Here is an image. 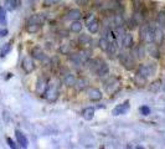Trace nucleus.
Returning a JSON list of instances; mask_svg holds the SVG:
<instances>
[{
    "instance_id": "obj_1",
    "label": "nucleus",
    "mask_w": 165,
    "mask_h": 149,
    "mask_svg": "<svg viewBox=\"0 0 165 149\" xmlns=\"http://www.w3.org/2000/svg\"><path fill=\"white\" fill-rule=\"evenodd\" d=\"M59 89H60V81L52 78L51 81L47 82V88L45 91V98L48 102H55L57 97H59Z\"/></svg>"
},
{
    "instance_id": "obj_2",
    "label": "nucleus",
    "mask_w": 165,
    "mask_h": 149,
    "mask_svg": "<svg viewBox=\"0 0 165 149\" xmlns=\"http://www.w3.org/2000/svg\"><path fill=\"white\" fill-rule=\"evenodd\" d=\"M154 29L155 28L150 26V25L143 24L142 26H140V32H139L142 41H144L146 44H152L154 40Z\"/></svg>"
},
{
    "instance_id": "obj_3",
    "label": "nucleus",
    "mask_w": 165,
    "mask_h": 149,
    "mask_svg": "<svg viewBox=\"0 0 165 149\" xmlns=\"http://www.w3.org/2000/svg\"><path fill=\"white\" fill-rule=\"evenodd\" d=\"M119 61L123 66H124V69H127V70H132V69L135 67V60L133 59V56L124 52V51H122L119 54Z\"/></svg>"
},
{
    "instance_id": "obj_4",
    "label": "nucleus",
    "mask_w": 165,
    "mask_h": 149,
    "mask_svg": "<svg viewBox=\"0 0 165 149\" xmlns=\"http://www.w3.org/2000/svg\"><path fill=\"white\" fill-rule=\"evenodd\" d=\"M119 81H118V78H115V77H111L109 80H107L106 82H104V88H106V91L108 93H111V95H113L114 92H117L118 91V88H119Z\"/></svg>"
},
{
    "instance_id": "obj_5",
    "label": "nucleus",
    "mask_w": 165,
    "mask_h": 149,
    "mask_svg": "<svg viewBox=\"0 0 165 149\" xmlns=\"http://www.w3.org/2000/svg\"><path fill=\"white\" fill-rule=\"evenodd\" d=\"M154 71H155V67L152 63H146V65L143 63V65H140L138 67V74H140V76H143L145 78L152 76V74L154 73Z\"/></svg>"
},
{
    "instance_id": "obj_6",
    "label": "nucleus",
    "mask_w": 165,
    "mask_h": 149,
    "mask_svg": "<svg viewBox=\"0 0 165 149\" xmlns=\"http://www.w3.org/2000/svg\"><path fill=\"white\" fill-rule=\"evenodd\" d=\"M145 55V47L143 45H137L132 50V56L134 60H142Z\"/></svg>"
},
{
    "instance_id": "obj_7",
    "label": "nucleus",
    "mask_w": 165,
    "mask_h": 149,
    "mask_svg": "<svg viewBox=\"0 0 165 149\" xmlns=\"http://www.w3.org/2000/svg\"><path fill=\"white\" fill-rule=\"evenodd\" d=\"M21 66H22L24 71H25L26 73H31L35 70V63H34V61H32L31 57H25V59L22 60Z\"/></svg>"
},
{
    "instance_id": "obj_8",
    "label": "nucleus",
    "mask_w": 165,
    "mask_h": 149,
    "mask_svg": "<svg viewBox=\"0 0 165 149\" xmlns=\"http://www.w3.org/2000/svg\"><path fill=\"white\" fill-rule=\"evenodd\" d=\"M31 56H32V59H35V60H39V61H44L45 60V52H44V50L41 48V47H34L31 50Z\"/></svg>"
},
{
    "instance_id": "obj_9",
    "label": "nucleus",
    "mask_w": 165,
    "mask_h": 149,
    "mask_svg": "<svg viewBox=\"0 0 165 149\" xmlns=\"http://www.w3.org/2000/svg\"><path fill=\"white\" fill-rule=\"evenodd\" d=\"M128 110H129V102H126V103L118 104V106L112 111V113H113V115H120V114H124Z\"/></svg>"
},
{
    "instance_id": "obj_10",
    "label": "nucleus",
    "mask_w": 165,
    "mask_h": 149,
    "mask_svg": "<svg viewBox=\"0 0 165 149\" xmlns=\"http://www.w3.org/2000/svg\"><path fill=\"white\" fill-rule=\"evenodd\" d=\"M88 97H89L91 101H93V102L101 101L102 99V92L98 88H91L88 91Z\"/></svg>"
},
{
    "instance_id": "obj_11",
    "label": "nucleus",
    "mask_w": 165,
    "mask_h": 149,
    "mask_svg": "<svg viewBox=\"0 0 165 149\" xmlns=\"http://www.w3.org/2000/svg\"><path fill=\"white\" fill-rule=\"evenodd\" d=\"M47 88V81L45 78H39L37 80V83H36V93L37 95H44L45 91Z\"/></svg>"
},
{
    "instance_id": "obj_12",
    "label": "nucleus",
    "mask_w": 165,
    "mask_h": 149,
    "mask_svg": "<svg viewBox=\"0 0 165 149\" xmlns=\"http://www.w3.org/2000/svg\"><path fill=\"white\" fill-rule=\"evenodd\" d=\"M163 41H164L163 29H161V28L154 29V40H153V42H155V45H161Z\"/></svg>"
},
{
    "instance_id": "obj_13",
    "label": "nucleus",
    "mask_w": 165,
    "mask_h": 149,
    "mask_svg": "<svg viewBox=\"0 0 165 149\" xmlns=\"http://www.w3.org/2000/svg\"><path fill=\"white\" fill-rule=\"evenodd\" d=\"M15 136H16V140H18V143L20 144L21 148H28V139L20 130H15Z\"/></svg>"
},
{
    "instance_id": "obj_14",
    "label": "nucleus",
    "mask_w": 165,
    "mask_h": 149,
    "mask_svg": "<svg viewBox=\"0 0 165 149\" xmlns=\"http://www.w3.org/2000/svg\"><path fill=\"white\" fill-rule=\"evenodd\" d=\"M81 16H82V14H81V11H80L78 9H71V10L67 13V15H66V19L75 21V20H78Z\"/></svg>"
},
{
    "instance_id": "obj_15",
    "label": "nucleus",
    "mask_w": 165,
    "mask_h": 149,
    "mask_svg": "<svg viewBox=\"0 0 165 149\" xmlns=\"http://www.w3.org/2000/svg\"><path fill=\"white\" fill-rule=\"evenodd\" d=\"M122 45L124 48H129L133 46V36L130 34H124L123 35V39H122Z\"/></svg>"
},
{
    "instance_id": "obj_16",
    "label": "nucleus",
    "mask_w": 165,
    "mask_h": 149,
    "mask_svg": "<svg viewBox=\"0 0 165 149\" xmlns=\"http://www.w3.org/2000/svg\"><path fill=\"white\" fill-rule=\"evenodd\" d=\"M112 25L114 28H122L123 25H124V19H123V16L120 14H115L112 19Z\"/></svg>"
},
{
    "instance_id": "obj_17",
    "label": "nucleus",
    "mask_w": 165,
    "mask_h": 149,
    "mask_svg": "<svg viewBox=\"0 0 165 149\" xmlns=\"http://www.w3.org/2000/svg\"><path fill=\"white\" fill-rule=\"evenodd\" d=\"M87 28H88V31L91 34H96V32H98V30H100V21L97 19H94L89 24H87Z\"/></svg>"
},
{
    "instance_id": "obj_18",
    "label": "nucleus",
    "mask_w": 165,
    "mask_h": 149,
    "mask_svg": "<svg viewBox=\"0 0 165 149\" xmlns=\"http://www.w3.org/2000/svg\"><path fill=\"white\" fill-rule=\"evenodd\" d=\"M45 15L44 14H35V15H32L31 18L29 19L30 22H35V24H39V25H42L44 21H45Z\"/></svg>"
},
{
    "instance_id": "obj_19",
    "label": "nucleus",
    "mask_w": 165,
    "mask_h": 149,
    "mask_svg": "<svg viewBox=\"0 0 165 149\" xmlns=\"http://www.w3.org/2000/svg\"><path fill=\"white\" fill-rule=\"evenodd\" d=\"M40 26L41 25L39 24H35V22H30L28 21V25H26V31L29 34H36V32L40 30Z\"/></svg>"
},
{
    "instance_id": "obj_20",
    "label": "nucleus",
    "mask_w": 165,
    "mask_h": 149,
    "mask_svg": "<svg viewBox=\"0 0 165 149\" xmlns=\"http://www.w3.org/2000/svg\"><path fill=\"white\" fill-rule=\"evenodd\" d=\"M118 51V45H117V40H113V41H109V45H108V48H107V52H108L111 56L115 55Z\"/></svg>"
},
{
    "instance_id": "obj_21",
    "label": "nucleus",
    "mask_w": 165,
    "mask_h": 149,
    "mask_svg": "<svg viewBox=\"0 0 165 149\" xmlns=\"http://www.w3.org/2000/svg\"><path fill=\"white\" fill-rule=\"evenodd\" d=\"M76 77L73 76V74H66V77L63 80V85H66L67 87H73L76 83Z\"/></svg>"
},
{
    "instance_id": "obj_22",
    "label": "nucleus",
    "mask_w": 165,
    "mask_h": 149,
    "mask_svg": "<svg viewBox=\"0 0 165 149\" xmlns=\"http://www.w3.org/2000/svg\"><path fill=\"white\" fill-rule=\"evenodd\" d=\"M108 72H109V67H108V65H107L106 62H103L102 65H101V67L98 69V71H97V76H100V77H102V76H107L108 74Z\"/></svg>"
},
{
    "instance_id": "obj_23",
    "label": "nucleus",
    "mask_w": 165,
    "mask_h": 149,
    "mask_svg": "<svg viewBox=\"0 0 165 149\" xmlns=\"http://www.w3.org/2000/svg\"><path fill=\"white\" fill-rule=\"evenodd\" d=\"M148 52H149V55L152 57H154V59H159L160 57V52L158 47H156L155 45H149V47H148Z\"/></svg>"
},
{
    "instance_id": "obj_24",
    "label": "nucleus",
    "mask_w": 165,
    "mask_h": 149,
    "mask_svg": "<svg viewBox=\"0 0 165 149\" xmlns=\"http://www.w3.org/2000/svg\"><path fill=\"white\" fill-rule=\"evenodd\" d=\"M91 42H92V40H91V37L88 35H80V37H78V44L81 46H89Z\"/></svg>"
},
{
    "instance_id": "obj_25",
    "label": "nucleus",
    "mask_w": 165,
    "mask_h": 149,
    "mask_svg": "<svg viewBox=\"0 0 165 149\" xmlns=\"http://www.w3.org/2000/svg\"><path fill=\"white\" fill-rule=\"evenodd\" d=\"M83 118L86 119V121H91L93 117H94V108H92V107H88V108H86L85 111H83Z\"/></svg>"
},
{
    "instance_id": "obj_26",
    "label": "nucleus",
    "mask_w": 165,
    "mask_h": 149,
    "mask_svg": "<svg viewBox=\"0 0 165 149\" xmlns=\"http://www.w3.org/2000/svg\"><path fill=\"white\" fill-rule=\"evenodd\" d=\"M108 45H109V40L107 36H103L102 39H100V41H98V46H100V48L102 50V51H107Z\"/></svg>"
},
{
    "instance_id": "obj_27",
    "label": "nucleus",
    "mask_w": 165,
    "mask_h": 149,
    "mask_svg": "<svg viewBox=\"0 0 165 149\" xmlns=\"http://www.w3.org/2000/svg\"><path fill=\"white\" fill-rule=\"evenodd\" d=\"M18 6V1L16 0H5V9L9 10V11H13L16 9Z\"/></svg>"
},
{
    "instance_id": "obj_28",
    "label": "nucleus",
    "mask_w": 165,
    "mask_h": 149,
    "mask_svg": "<svg viewBox=\"0 0 165 149\" xmlns=\"http://www.w3.org/2000/svg\"><path fill=\"white\" fill-rule=\"evenodd\" d=\"M70 30H71L72 32H80V31L82 30V24H81L78 20H75V21L71 24Z\"/></svg>"
},
{
    "instance_id": "obj_29",
    "label": "nucleus",
    "mask_w": 165,
    "mask_h": 149,
    "mask_svg": "<svg viewBox=\"0 0 165 149\" xmlns=\"http://www.w3.org/2000/svg\"><path fill=\"white\" fill-rule=\"evenodd\" d=\"M10 50H11V44H10V42L5 44V45L1 47V50H0V57H5L7 54L10 52Z\"/></svg>"
},
{
    "instance_id": "obj_30",
    "label": "nucleus",
    "mask_w": 165,
    "mask_h": 149,
    "mask_svg": "<svg viewBox=\"0 0 165 149\" xmlns=\"http://www.w3.org/2000/svg\"><path fill=\"white\" fill-rule=\"evenodd\" d=\"M75 87H76L78 91H81V89L86 88V87H87V81H86V80H83V78H78V80H76Z\"/></svg>"
},
{
    "instance_id": "obj_31",
    "label": "nucleus",
    "mask_w": 165,
    "mask_h": 149,
    "mask_svg": "<svg viewBox=\"0 0 165 149\" xmlns=\"http://www.w3.org/2000/svg\"><path fill=\"white\" fill-rule=\"evenodd\" d=\"M156 22H158V25H159L161 29L165 28V13H164V11L159 13L158 18H156Z\"/></svg>"
},
{
    "instance_id": "obj_32",
    "label": "nucleus",
    "mask_w": 165,
    "mask_h": 149,
    "mask_svg": "<svg viewBox=\"0 0 165 149\" xmlns=\"http://www.w3.org/2000/svg\"><path fill=\"white\" fill-rule=\"evenodd\" d=\"M0 22L3 25L6 24V9L3 6H0Z\"/></svg>"
},
{
    "instance_id": "obj_33",
    "label": "nucleus",
    "mask_w": 165,
    "mask_h": 149,
    "mask_svg": "<svg viewBox=\"0 0 165 149\" xmlns=\"http://www.w3.org/2000/svg\"><path fill=\"white\" fill-rule=\"evenodd\" d=\"M145 82H146V78L137 73V76H135V83L138 86H143V85H145Z\"/></svg>"
},
{
    "instance_id": "obj_34",
    "label": "nucleus",
    "mask_w": 165,
    "mask_h": 149,
    "mask_svg": "<svg viewBox=\"0 0 165 149\" xmlns=\"http://www.w3.org/2000/svg\"><path fill=\"white\" fill-rule=\"evenodd\" d=\"M160 80H156V81H154L153 83H152V86H150V91H153V92H156V91H159V88H160Z\"/></svg>"
},
{
    "instance_id": "obj_35",
    "label": "nucleus",
    "mask_w": 165,
    "mask_h": 149,
    "mask_svg": "<svg viewBox=\"0 0 165 149\" xmlns=\"http://www.w3.org/2000/svg\"><path fill=\"white\" fill-rule=\"evenodd\" d=\"M60 51H61V54H63V55H67V54L70 52V45H67V44L61 45Z\"/></svg>"
},
{
    "instance_id": "obj_36",
    "label": "nucleus",
    "mask_w": 165,
    "mask_h": 149,
    "mask_svg": "<svg viewBox=\"0 0 165 149\" xmlns=\"http://www.w3.org/2000/svg\"><path fill=\"white\" fill-rule=\"evenodd\" d=\"M140 113H142L143 115H149L150 114V108L149 107H145V106H143V107H140Z\"/></svg>"
},
{
    "instance_id": "obj_37",
    "label": "nucleus",
    "mask_w": 165,
    "mask_h": 149,
    "mask_svg": "<svg viewBox=\"0 0 165 149\" xmlns=\"http://www.w3.org/2000/svg\"><path fill=\"white\" fill-rule=\"evenodd\" d=\"M6 142H7V144H9V147H10V148H13V149H15V148H16V144L14 143V140H13L11 138H6Z\"/></svg>"
},
{
    "instance_id": "obj_38",
    "label": "nucleus",
    "mask_w": 165,
    "mask_h": 149,
    "mask_svg": "<svg viewBox=\"0 0 165 149\" xmlns=\"http://www.w3.org/2000/svg\"><path fill=\"white\" fill-rule=\"evenodd\" d=\"M88 1L89 0H76V4L80 5V6H85V5L88 4Z\"/></svg>"
},
{
    "instance_id": "obj_39",
    "label": "nucleus",
    "mask_w": 165,
    "mask_h": 149,
    "mask_svg": "<svg viewBox=\"0 0 165 149\" xmlns=\"http://www.w3.org/2000/svg\"><path fill=\"white\" fill-rule=\"evenodd\" d=\"M59 1H61V0H45V5L50 6V5H52L55 3H59Z\"/></svg>"
},
{
    "instance_id": "obj_40",
    "label": "nucleus",
    "mask_w": 165,
    "mask_h": 149,
    "mask_svg": "<svg viewBox=\"0 0 165 149\" xmlns=\"http://www.w3.org/2000/svg\"><path fill=\"white\" fill-rule=\"evenodd\" d=\"M6 35H7V30H6V29L0 30V37H4V36H6Z\"/></svg>"
},
{
    "instance_id": "obj_41",
    "label": "nucleus",
    "mask_w": 165,
    "mask_h": 149,
    "mask_svg": "<svg viewBox=\"0 0 165 149\" xmlns=\"http://www.w3.org/2000/svg\"><path fill=\"white\" fill-rule=\"evenodd\" d=\"M94 19H96V18H94V16H93V15H89V16H88V18L86 19V24H89L91 21H92V20H94Z\"/></svg>"
},
{
    "instance_id": "obj_42",
    "label": "nucleus",
    "mask_w": 165,
    "mask_h": 149,
    "mask_svg": "<svg viewBox=\"0 0 165 149\" xmlns=\"http://www.w3.org/2000/svg\"><path fill=\"white\" fill-rule=\"evenodd\" d=\"M115 1H118V0H115Z\"/></svg>"
}]
</instances>
